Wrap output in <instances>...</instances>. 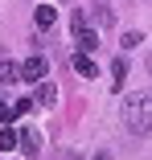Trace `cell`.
I'll return each mask as SVG.
<instances>
[{"label": "cell", "mask_w": 152, "mask_h": 160, "mask_svg": "<svg viewBox=\"0 0 152 160\" xmlns=\"http://www.w3.org/2000/svg\"><path fill=\"white\" fill-rule=\"evenodd\" d=\"M124 74H128V62L119 58V62H111V90H119L124 86Z\"/></svg>", "instance_id": "cell-8"}, {"label": "cell", "mask_w": 152, "mask_h": 160, "mask_svg": "<svg viewBox=\"0 0 152 160\" xmlns=\"http://www.w3.org/2000/svg\"><path fill=\"white\" fill-rule=\"evenodd\" d=\"M95 160H111V152H99V156H95Z\"/></svg>", "instance_id": "cell-15"}, {"label": "cell", "mask_w": 152, "mask_h": 160, "mask_svg": "<svg viewBox=\"0 0 152 160\" xmlns=\"http://www.w3.org/2000/svg\"><path fill=\"white\" fill-rule=\"evenodd\" d=\"M124 123H128V132H136V136H152V90L128 94V103H124Z\"/></svg>", "instance_id": "cell-1"}, {"label": "cell", "mask_w": 152, "mask_h": 160, "mask_svg": "<svg viewBox=\"0 0 152 160\" xmlns=\"http://www.w3.org/2000/svg\"><path fill=\"white\" fill-rule=\"evenodd\" d=\"M21 78H25V82H37V78H45V58H41V53H33V58H29L25 66H21Z\"/></svg>", "instance_id": "cell-2"}, {"label": "cell", "mask_w": 152, "mask_h": 160, "mask_svg": "<svg viewBox=\"0 0 152 160\" xmlns=\"http://www.w3.org/2000/svg\"><path fill=\"white\" fill-rule=\"evenodd\" d=\"M70 66H74L82 78H99V66H95V58H90V53H74V58H70Z\"/></svg>", "instance_id": "cell-3"}, {"label": "cell", "mask_w": 152, "mask_h": 160, "mask_svg": "<svg viewBox=\"0 0 152 160\" xmlns=\"http://www.w3.org/2000/svg\"><path fill=\"white\" fill-rule=\"evenodd\" d=\"M8 119H13V111H8V103H0V127H4Z\"/></svg>", "instance_id": "cell-14"}, {"label": "cell", "mask_w": 152, "mask_h": 160, "mask_svg": "<svg viewBox=\"0 0 152 160\" xmlns=\"http://www.w3.org/2000/svg\"><path fill=\"white\" fill-rule=\"evenodd\" d=\"M140 41H144V37H140V33H124V45H128V49H136V45H140Z\"/></svg>", "instance_id": "cell-13"}, {"label": "cell", "mask_w": 152, "mask_h": 160, "mask_svg": "<svg viewBox=\"0 0 152 160\" xmlns=\"http://www.w3.org/2000/svg\"><path fill=\"white\" fill-rule=\"evenodd\" d=\"M13 111H17V115H29V111H33V99H17Z\"/></svg>", "instance_id": "cell-12"}, {"label": "cell", "mask_w": 152, "mask_h": 160, "mask_svg": "<svg viewBox=\"0 0 152 160\" xmlns=\"http://www.w3.org/2000/svg\"><path fill=\"white\" fill-rule=\"evenodd\" d=\"M74 41H78V49H82V53L99 49V37H95V29H90V25H78V29H74Z\"/></svg>", "instance_id": "cell-4"}, {"label": "cell", "mask_w": 152, "mask_h": 160, "mask_svg": "<svg viewBox=\"0 0 152 160\" xmlns=\"http://www.w3.org/2000/svg\"><path fill=\"white\" fill-rule=\"evenodd\" d=\"M90 21H95V25H111V21H115V17H111V12H107V8H95V12H90Z\"/></svg>", "instance_id": "cell-11"}, {"label": "cell", "mask_w": 152, "mask_h": 160, "mask_svg": "<svg viewBox=\"0 0 152 160\" xmlns=\"http://www.w3.org/2000/svg\"><path fill=\"white\" fill-rule=\"evenodd\" d=\"M53 17H58V12H53L49 4H41V8L33 12V21H37V29H49V25H53Z\"/></svg>", "instance_id": "cell-10"}, {"label": "cell", "mask_w": 152, "mask_h": 160, "mask_svg": "<svg viewBox=\"0 0 152 160\" xmlns=\"http://www.w3.org/2000/svg\"><path fill=\"white\" fill-rule=\"evenodd\" d=\"M37 103H45V107H53V103H58V90H53V82H49V78H37Z\"/></svg>", "instance_id": "cell-6"}, {"label": "cell", "mask_w": 152, "mask_h": 160, "mask_svg": "<svg viewBox=\"0 0 152 160\" xmlns=\"http://www.w3.org/2000/svg\"><path fill=\"white\" fill-rule=\"evenodd\" d=\"M21 78V66H13V62H0V86H13Z\"/></svg>", "instance_id": "cell-7"}, {"label": "cell", "mask_w": 152, "mask_h": 160, "mask_svg": "<svg viewBox=\"0 0 152 160\" xmlns=\"http://www.w3.org/2000/svg\"><path fill=\"white\" fill-rule=\"evenodd\" d=\"M0 148H4V152L21 148V132H13V127H4V132H0Z\"/></svg>", "instance_id": "cell-9"}, {"label": "cell", "mask_w": 152, "mask_h": 160, "mask_svg": "<svg viewBox=\"0 0 152 160\" xmlns=\"http://www.w3.org/2000/svg\"><path fill=\"white\" fill-rule=\"evenodd\" d=\"M21 148H25L29 156L41 152V132H37V127H25V132H21Z\"/></svg>", "instance_id": "cell-5"}, {"label": "cell", "mask_w": 152, "mask_h": 160, "mask_svg": "<svg viewBox=\"0 0 152 160\" xmlns=\"http://www.w3.org/2000/svg\"><path fill=\"white\" fill-rule=\"evenodd\" d=\"M148 70H152V62H148Z\"/></svg>", "instance_id": "cell-16"}]
</instances>
